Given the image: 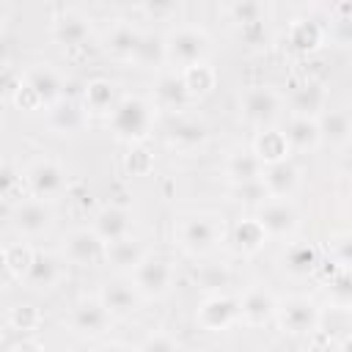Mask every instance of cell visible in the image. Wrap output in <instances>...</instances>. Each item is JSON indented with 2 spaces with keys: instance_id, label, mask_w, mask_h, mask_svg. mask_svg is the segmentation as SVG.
I'll return each mask as SVG.
<instances>
[{
  "instance_id": "1",
  "label": "cell",
  "mask_w": 352,
  "mask_h": 352,
  "mask_svg": "<svg viewBox=\"0 0 352 352\" xmlns=\"http://www.w3.org/2000/svg\"><path fill=\"white\" fill-rule=\"evenodd\" d=\"M157 121V107L151 99L143 96H121L116 110L107 116L110 132L129 146H143V140L151 135Z\"/></svg>"
},
{
  "instance_id": "2",
  "label": "cell",
  "mask_w": 352,
  "mask_h": 352,
  "mask_svg": "<svg viewBox=\"0 0 352 352\" xmlns=\"http://www.w3.org/2000/svg\"><path fill=\"white\" fill-rule=\"evenodd\" d=\"M176 242L190 256H209L223 242V217L214 212H190L179 217Z\"/></svg>"
},
{
  "instance_id": "3",
  "label": "cell",
  "mask_w": 352,
  "mask_h": 352,
  "mask_svg": "<svg viewBox=\"0 0 352 352\" xmlns=\"http://www.w3.org/2000/svg\"><path fill=\"white\" fill-rule=\"evenodd\" d=\"M209 50H212L209 33L198 25H176L165 33L168 63L176 66L179 72H184L190 66H198V63H206Z\"/></svg>"
},
{
  "instance_id": "4",
  "label": "cell",
  "mask_w": 352,
  "mask_h": 352,
  "mask_svg": "<svg viewBox=\"0 0 352 352\" xmlns=\"http://www.w3.org/2000/svg\"><path fill=\"white\" fill-rule=\"evenodd\" d=\"M283 107H286V99L272 85H253L239 99V110H242L245 124H250L256 129L275 126L278 118L283 116Z\"/></svg>"
},
{
  "instance_id": "5",
  "label": "cell",
  "mask_w": 352,
  "mask_h": 352,
  "mask_svg": "<svg viewBox=\"0 0 352 352\" xmlns=\"http://www.w3.org/2000/svg\"><path fill=\"white\" fill-rule=\"evenodd\" d=\"M173 280H176V270L165 256L148 253L132 272V283L143 300H162L165 294H170Z\"/></svg>"
},
{
  "instance_id": "6",
  "label": "cell",
  "mask_w": 352,
  "mask_h": 352,
  "mask_svg": "<svg viewBox=\"0 0 352 352\" xmlns=\"http://www.w3.org/2000/svg\"><path fill=\"white\" fill-rule=\"evenodd\" d=\"M25 182H28V192L33 198L55 201V198L63 195V190L69 184V176H66L60 162H55L50 157H41V160H33L25 168Z\"/></svg>"
},
{
  "instance_id": "7",
  "label": "cell",
  "mask_w": 352,
  "mask_h": 352,
  "mask_svg": "<svg viewBox=\"0 0 352 352\" xmlns=\"http://www.w3.org/2000/svg\"><path fill=\"white\" fill-rule=\"evenodd\" d=\"M275 319L289 336H314L322 324V308L311 297H289L278 305Z\"/></svg>"
},
{
  "instance_id": "8",
  "label": "cell",
  "mask_w": 352,
  "mask_h": 352,
  "mask_svg": "<svg viewBox=\"0 0 352 352\" xmlns=\"http://www.w3.org/2000/svg\"><path fill=\"white\" fill-rule=\"evenodd\" d=\"M253 214L270 239H289L300 228V212L292 204V198H270Z\"/></svg>"
},
{
  "instance_id": "9",
  "label": "cell",
  "mask_w": 352,
  "mask_h": 352,
  "mask_svg": "<svg viewBox=\"0 0 352 352\" xmlns=\"http://www.w3.org/2000/svg\"><path fill=\"white\" fill-rule=\"evenodd\" d=\"M198 324L209 333H223L228 327H234L239 319V297L234 294H226V292H217V294H209L201 305H198V314H195Z\"/></svg>"
},
{
  "instance_id": "10",
  "label": "cell",
  "mask_w": 352,
  "mask_h": 352,
  "mask_svg": "<svg viewBox=\"0 0 352 352\" xmlns=\"http://www.w3.org/2000/svg\"><path fill=\"white\" fill-rule=\"evenodd\" d=\"M55 214H52V206L50 201H41V198H25L22 204L14 206V231L25 239H33V236H41L44 231H50Z\"/></svg>"
},
{
  "instance_id": "11",
  "label": "cell",
  "mask_w": 352,
  "mask_h": 352,
  "mask_svg": "<svg viewBox=\"0 0 352 352\" xmlns=\"http://www.w3.org/2000/svg\"><path fill=\"white\" fill-rule=\"evenodd\" d=\"M107 256V245L102 242V236L94 228H74L66 239H63V258L80 267H94L99 261H104Z\"/></svg>"
},
{
  "instance_id": "12",
  "label": "cell",
  "mask_w": 352,
  "mask_h": 352,
  "mask_svg": "<svg viewBox=\"0 0 352 352\" xmlns=\"http://www.w3.org/2000/svg\"><path fill=\"white\" fill-rule=\"evenodd\" d=\"M22 82L36 94V99L41 102V107H52L63 99V91H66V82L63 77L50 66V63H36L30 66L25 74H22Z\"/></svg>"
},
{
  "instance_id": "13",
  "label": "cell",
  "mask_w": 352,
  "mask_h": 352,
  "mask_svg": "<svg viewBox=\"0 0 352 352\" xmlns=\"http://www.w3.org/2000/svg\"><path fill=\"white\" fill-rule=\"evenodd\" d=\"M278 297L264 289V286H250L248 292H242L239 297V319L250 327H258V324H267L270 319L278 316Z\"/></svg>"
},
{
  "instance_id": "14",
  "label": "cell",
  "mask_w": 352,
  "mask_h": 352,
  "mask_svg": "<svg viewBox=\"0 0 352 352\" xmlns=\"http://www.w3.org/2000/svg\"><path fill=\"white\" fill-rule=\"evenodd\" d=\"M110 322H113V316H110V311L102 305L99 297L80 300V302L72 308V314H69V324H72V330L80 333V336H102V333L110 327Z\"/></svg>"
},
{
  "instance_id": "15",
  "label": "cell",
  "mask_w": 352,
  "mask_h": 352,
  "mask_svg": "<svg viewBox=\"0 0 352 352\" xmlns=\"http://www.w3.org/2000/svg\"><path fill=\"white\" fill-rule=\"evenodd\" d=\"M151 102H154L157 110H170V113L184 110L192 102V96H190L187 85H184L182 72H165V74H160L157 82H154Z\"/></svg>"
},
{
  "instance_id": "16",
  "label": "cell",
  "mask_w": 352,
  "mask_h": 352,
  "mask_svg": "<svg viewBox=\"0 0 352 352\" xmlns=\"http://www.w3.org/2000/svg\"><path fill=\"white\" fill-rule=\"evenodd\" d=\"M63 280V258L55 256V253H47V250H36L22 283L28 289H36V292H44V289H52Z\"/></svg>"
},
{
  "instance_id": "17",
  "label": "cell",
  "mask_w": 352,
  "mask_h": 352,
  "mask_svg": "<svg viewBox=\"0 0 352 352\" xmlns=\"http://www.w3.org/2000/svg\"><path fill=\"white\" fill-rule=\"evenodd\" d=\"M99 300L102 305L110 311L113 319H124V316H132L138 308H140V292L135 289V283H126V280H107L102 289H99Z\"/></svg>"
},
{
  "instance_id": "18",
  "label": "cell",
  "mask_w": 352,
  "mask_h": 352,
  "mask_svg": "<svg viewBox=\"0 0 352 352\" xmlns=\"http://www.w3.org/2000/svg\"><path fill=\"white\" fill-rule=\"evenodd\" d=\"M132 226H135V217H132L129 209H124V206H104V209L96 212L91 228L102 236L104 245H110V242L132 236Z\"/></svg>"
},
{
  "instance_id": "19",
  "label": "cell",
  "mask_w": 352,
  "mask_h": 352,
  "mask_svg": "<svg viewBox=\"0 0 352 352\" xmlns=\"http://www.w3.org/2000/svg\"><path fill=\"white\" fill-rule=\"evenodd\" d=\"M327 88L319 80H308L300 88H294V94L289 96V110L292 116H305V118H319L330 104Z\"/></svg>"
},
{
  "instance_id": "20",
  "label": "cell",
  "mask_w": 352,
  "mask_h": 352,
  "mask_svg": "<svg viewBox=\"0 0 352 352\" xmlns=\"http://www.w3.org/2000/svg\"><path fill=\"white\" fill-rule=\"evenodd\" d=\"M206 140H209V126L201 118L179 116L168 126V143L179 151H195V148L206 146Z\"/></svg>"
},
{
  "instance_id": "21",
  "label": "cell",
  "mask_w": 352,
  "mask_h": 352,
  "mask_svg": "<svg viewBox=\"0 0 352 352\" xmlns=\"http://www.w3.org/2000/svg\"><path fill=\"white\" fill-rule=\"evenodd\" d=\"M52 38L60 47H82L91 38V19L80 11H63L52 22Z\"/></svg>"
},
{
  "instance_id": "22",
  "label": "cell",
  "mask_w": 352,
  "mask_h": 352,
  "mask_svg": "<svg viewBox=\"0 0 352 352\" xmlns=\"http://www.w3.org/2000/svg\"><path fill=\"white\" fill-rule=\"evenodd\" d=\"M143 30L135 28L132 22H116L107 36H104V50L107 55H113L116 60H135V52L140 47Z\"/></svg>"
},
{
  "instance_id": "23",
  "label": "cell",
  "mask_w": 352,
  "mask_h": 352,
  "mask_svg": "<svg viewBox=\"0 0 352 352\" xmlns=\"http://www.w3.org/2000/svg\"><path fill=\"white\" fill-rule=\"evenodd\" d=\"M261 182L267 184V190H270L272 198H292L297 192V187H300V168L292 160L267 165Z\"/></svg>"
},
{
  "instance_id": "24",
  "label": "cell",
  "mask_w": 352,
  "mask_h": 352,
  "mask_svg": "<svg viewBox=\"0 0 352 352\" xmlns=\"http://www.w3.org/2000/svg\"><path fill=\"white\" fill-rule=\"evenodd\" d=\"M253 154L267 165H275V162H283L292 157V146L283 135V129L278 126H270V129H258V135L253 138Z\"/></svg>"
},
{
  "instance_id": "25",
  "label": "cell",
  "mask_w": 352,
  "mask_h": 352,
  "mask_svg": "<svg viewBox=\"0 0 352 352\" xmlns=\"http://www.w3.org/2000/svg\"><path fill=\"white\" fill-rule=\"evenodd\" d=\"M283 135L292 146V151H314L322 146V132H319V121L316 118H305V116H292L283 126Z\"/></svg>"
},
{
  "instance_id": "26",
  "label": "cell",
  "mask_w": 352,
  "mask_h": 352,
  "mask_svg": "<svg viewBox=\"0 0 352 352\" xmlns=\"http://www.w3.org/2000/svg\"><path fill=\"white\" fill-rule=\"evenodd\" d=\"M267 231L261 228V223L256 220V214H248V217H239L231 228V242H234V250L242 253V256H250V253H258L264 245H267Z\"/></svg>"
},
{
  "instance_id": "27",
  "label": "cell",
  "mask_w": 352,
  "mask_h": 352,
  "mask_svg": "<svg viewBox=\"0 0 352 352\" xmlns=\"http://www.w3.org/2000/svg\"><path fill=\"white\" fill-rule=\"evenodd\" d=\"M88 121V110L82 107V102L74 99H60L58 104L50 107V126L60 135H74L85 126Z\"/></svg>"
},
{
  "instance_id": "28",
  "label": "cell",
  "mask_w": 352,
  "mask_h": 352,
  "mask_svg": "<svg viewBox=\"0 0 352 352\" xmlns=\"http://www.w3.org/2000/svg\"><path fill=\"white\" fill-rule=\"evenodd\" d=\"M146 256H148V253H146L143 242H138L135 236H126V239H118V242H110V245H107L104 261H107L113 270L132 275V272L138 270V264H140Z\"/></svg>"
},
{
  "instance_id": "29",
  "label": "cell",
  "mask_w": 352,
  "mask_h": 352,
  "mask_svg": "<svg viewBox=\"0 0 352 352\" xmlns=\"http://www.w3.org/2000/svg\"><path fill=\"white\" fill-rule=\"evenodd\" d=\"M116 104H118V99H116V88L110 80L96 77L82 85V107L91 116H110L116 110Z\"/></svg>"
},
{
  "instance_id": "30",
  "label": "cell",
  "mask_w": 352,
  "mask_h": 352,
  "mask_svg": "<svg viewBox=\"0 0 352 352\" xmlns=\"http://www.w3.org/2000/svg\"><path fill=\"white\" fill-rule=\"evenodd\" d=\"M283 270L294 278H305L311 275L316 267H319V250L311 245V242H292L286 250H283V258H280Z\"/></svg>"
},
{
  "instance_id": "31",
  "label": "cell",
  "mask_w": 352,
  "mask_h": 352,
  "mask_svg": "<svg viewBox=\"0 0 352 352\" xmlns=\"http://www.w3.org/2000/svg\"><path fill=\"white\" fill-rule=\"evenodd\" d=\"M316 121H319L322 143H330V146L352 143V116L346 110H330L327 107Z\"/></svg>"
},
{
  "instance_id": "32",
  "label": "cell",
  "mask_w": 352,
  "mask_h": 352,
  "mask_svg": "<svg viewBox=\"0 0 352 352\" xmlns=\"http://www.w3.org/2000/svg\"><path fill=\"white\" fill-rule=\"evenodd\" d=\"M226 176L234 184H248V182H258L264 176V162L250 151H236L226 160Z\"/></svg>"
},
{
  "instance_id": "33",
  "label": "cell",
  "mask_w": 352,
  "mask_h": 352,
  "mask_svg": "<svg viewBox=\"0 0 352 352\" xmlns=\"http://www.w3.org/2000/svg\"><path fill=\"white\" fill-rule=\"evenodd\" d=\"M322 38H324V28L319 22H314V19H297V22H292L289 36H286L289 47L297 50V52L316 50L322 44Z\"/></svg>"
},
{
  "instance_id": "34",
  "label": "cell",
  "mask_w": 352,
  "mask_h": 352,
  "mask_svg": "<svg viewBox=\"0 0 352 352\" xmlns=\"http://www.w3.org/2000/svg\"><path fill=\"white\" fill-rule=\"evenodd\" d=\"M324 294L333 308H341V311L352 308V270L336 267V272L324 283Z\"/></svg>"
},
{
  "instance_id": "35",
  "label": "cell",
  "mask_w": 352,
  "mask_h": 352,
  "mask_svg": "<svg viewBox=\"0 0 352 352\" xmlns=\"http://www.w3.org/2000/svg\"><path fill=\"white\" fill-rule=\"evenodd\" d=\"M132 63H138L140 69H157L160 63H168V55H165V36L143 33L140 47H138Z\"/></svg>"
},
{
  "instance_id": "36",
  "label": "cell",
  "mask_w": 352,
  "mask_h": 352,
  "mask_svg": "<svg viewBox=\"0 0 352 352\" xmlns=\"http://www.w3.org/2000/svg\"><path fill=\"white\" fill-rule=\"evenodd\" d=\"M182 77H184V85H187V91H190L192 99H195V96H206V94L214 88V82H217V72L209 66V60L184 69Z\"/></svg>"
},
{
  "instance_id": "37",
  "label": "cell",
  "mask_w": 352,
  "mask_h": 352,
  "mask_svg": "<svg viewBox=\"0 0 352 352\" xmlns=\"http://www.w3.org/2000/svg\"><path fill=\"white\" fill-rule=\"evenodd\" d=\"M33 256H36V250L28 248L25 242H8V245L3 248V264H6V270H8L14 278H19V280L25 278V272H28Z\"/></svg>"
},
{
  "instance_id": "38",
  "label": "cell",
  "mask_w": 352,
  "mask_h": 352,
  "mask_svg": "<svg viewBox=\"0 0 352 352\" xmlns=\"http://www.w3.org/2000/svg\"><path fill=\"white\" fill-rule=\"evenodd\" d=\"M231 19L239 28H250V25H264L267 19V6L264 3H253V0H242V3H231L228 6Z\"/></svg>"
},
{
  "instance_id": "39",
  "label": "cell",
  "mask_w": 352,
  "mask_h": 352,
  "mask_svg": "<svg viewBox=\"0 0 352 352\" xmlns=\"http://www.w3.org/2000/svg\"><path fill=\"white\" fill-rule=\"evenodd\" d=\"M231 192H234V201L236 204H242V206H250L253 212L264 204V201H270L272 195H270V190H267V184L258 179V182H248V184H234L231 187Z\"/></svg>"
},
{
  "instance_id": "40",
  "label": "cell",
  "mask_w": 352,
  "mask_h": 352,
  "mask_svg": "<svg viewBox=\"0 0 352 352\" xmlns=\"http://www.w3.org/2000/svg\"><path fill=\"white\" fill-rule=\"evenodd\" d=\"M8 324L14 330L30 333V330H36L41 324V314L33 305H14V308H8Z\"/></svg>"
},
{
  "instance_id": "41",
  "label": "cell",
  "mask_w": 352,
  "mask_h": 352,
  "mask_svg": "<svg viewBox=\"0 0 352 352\" xmlns=\"http://www.w3.org/2000/svg\"><path fill=\"white\" fill-rule=\"evenodd\" d=\"M330 250H333V261H336V267H341V270H352V231L338 234V236L330 242Z\"/></svg>"
},
{
  "instance_id": "42",
  "label": "cell",
  "mask_w": 352,
  "mask_h": 352,
  "mask_svg": "<svg viewBox=\"0 0 352 352\" xmlns=\"http://www.w3.org/2000/svg\"><path fill=\"white\" fill-rule=\"evenodd\" d=\"M138 352H182L179 341L168 333H151L146 336V341L138 346Z\"/></svg>"
},
{
  "instance_id": "43",
  "label": "cell",
  "mask_w": 352,
  "mask_h": 352,
  "mask_svg": "<svg viewBox=\"0 0 352 352\" xmlns=\"http://www.w3.org/2000/svg\"><path fill=\"white\" fill-rule=\"evenodd\" d=\"M151 168H154L151 154H148L143 146H132L129 154H126V170H129L132 176H143V173H148Z\"/></svg>"
},
{
  "instance_id": "44",
  "label": "cell",
  "mask_w": 352,
  "mask_h": 352,
  "mask_svg": "<svg viewBox=\"0 0 352 352\" xmlns=\"http://www.w3.org/2000/svg\"><path fill=\"white\" fill-rule=\"evenodd\" d=\"M198 280H201V286H204V289H212V292L217 294V289H223V286L228 283V272H226L223 267L209 264V267H204V270H201Z\"/></svg>"
},
{
  "instance_id": "45",
  "label": "cell",
  "mask_w": 352,
  "mask_h": 352,
  "mask_svg": "<svg viewBox=\"0 0 352 352\" xmlns=\"http://www.w3.org/2000/svg\"><path fill=\"white\" fill-rule=\"evenodd\" d=\"M338 11L346 14V16H341V19L333 22V38H336V44H341V47H352V14H349L344 6H341Z\"/></svg>"
},
{
  "instance_id": "46",
  "label": "cell",
  "mask_w": 352,
  "mask_h": 352,
  "mask_svg": "<svg viewBox=\"0 0 352 352\" xmlns=\"http://www.w3.org/2000/svg\"><path fill=\"white\" fill-rule=\"evenodd\" d=\"M11 352H41V346L36 341H19L16 346H11Z\"/></svg>"
},
{
  "instance_id": "47",
  "label": "cell",
  "mask_w": 352,
  "mask_h": 352,
  "mask_svg": "<svg viewBox=\"0 0 352 352\" xmlns=\"http://www.w3.org/2000/svg\"><path fill=\"white\" fill-rule=\"evenodd\" d=\"M308 352H338V344L333 346V344H327V341H314V344L308 346Z\"/></svg>"
},
{
  "instance_id": "48",
  "label": "cell",
  "mask_w": 352,
  "mask_h": 352,
  "mask_svg": "<svg viewBox=\"0 0 352 352\" xmlns=\"http://www.w3.org/2000/svg\"><path fill=\"white\" fill-rule=\"evenodd\" d=\"M148 14H165V11H173V6H157V3H148V6H143Z\"/></svg>"
},
{
  "instance_id": "49",
  "label": "cell",
  "mask_w": 352,
  "mask_h": 352,
  "mask_svg": "<svg viewBox=\"0 0 352 352\" xmlns=\"http://www.w3.org/2000/svg\"><path fill=\"white\" fill-rule=\"evenodd\" d=\"M99 352H132V349L124 346V344H107V346H102Z\"/></svg>"
},
{
  "instance_id": "50",
  "label": "cell",
  "mask_w": 352,
  "mask_h": 352,
  "mask_svg": "<svg viewBox=\"0 0 352 352\" xmlns=\"http://www.w3.org/2000/svg\"><path fill=\"white\" fill-rule=\"evenodd\" d=\"M338 352H352V336H346V338L338 344Z\"/></svg>"
}]
</instances>
